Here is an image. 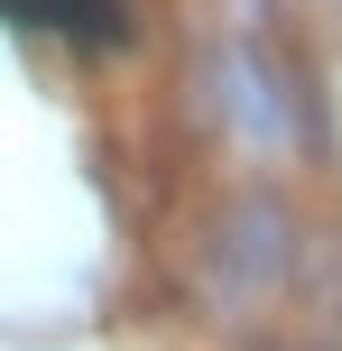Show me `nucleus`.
Instances as JSON below:
<instances>
[{"label": "nucleus", "mask_w": 342, "mask_h": 351, "mask_svg": "<svg viewBox=\"0 0 342 351\" xmlns=\"http://www.w3.org/2000/svg\"><path fill=\"white\" fill-rule=\"evenodd\" d=\"M287 213L278 204H241L232 213V231H222V250H213V268H222V287L213 296L222 305H241V296H259V287H278L287 278Z\"/></svg>", "instance_id": "nucleus-1"}, {"label": "nucleus", "mask_w": 342, "mask_h": 351, "mask_svg": "<svg viewBox=\"0 0 342 351\" xmlns=\"http://www.w3.org/2000/svg\"><path fill=\"white\" fill-rule=\"evenodd\" d=\"M0 10L37 19V28H65V37H84V47H111V37H121V0H0Z\"/></svg>", "instance_id": "nucleus-2"}]
</instances>
